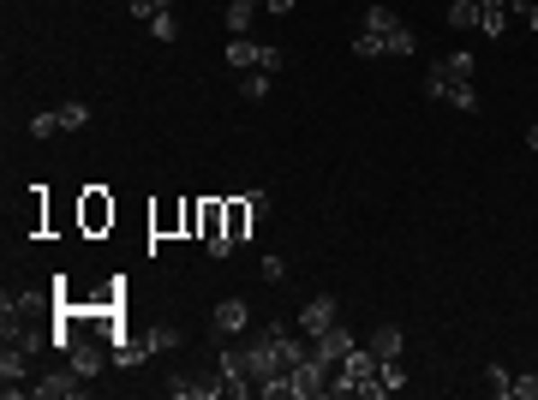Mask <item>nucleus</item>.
Wrapping results in <instances>:
<instances>
[{"label": "nucleus", "mask_w": 538, "mask_h": 400, "mask_svg": "<svg viewBox=\"0 0 538 400\" xmlns=\"http://www.w3.org/2000/svg\"><path fill=\"white\" fill-rule=\"evenodd\" d=\"M472 54L461 49V54H443L437 67L425 72V96H437V102H449V108H479V90H472Z\"/></svg>", "instance_id": "obj_1"}, {"label": "nucleus", "mask_w": 538, "mask_h": 400, "mask_svg": "<svg viewBox=\"0 0 538 400\" xmlns=\"http://www.w3.org/2000/svg\"><path fill=\"white\" fill-rule=\"evenodd\" d=\"M365 31L383 42V54H413V49H419L413 24H401V18L389 13V6H371V13H365Z\"/></svg>", "instance_id": "obj_2"}, {"label": "nucleus", "mask_w": 538, "mask_h": 400, "mask_svg": "<svg viewBox=\"0 0 538 400\" xmlns=\"http://www.w3.org/2000/svg\"><path fill=\"white\" fill-rule=\"evenodd\" d=\"M198 239L210 257H228L234 251V239H228V198H203L198 203Z\"/></svg>", "instance_id": "obj_3"}, {"label": "nucleus", "mask_w": 538, "mask_h": 400, "mask_svg": "<svg viewBox=\"0 0 538 400\" xmlns=\"http://www.w3.org/2000/svg\"><path fill=\"white\" fill-rule=\"evenodd\" d=\"M329 377H336V370L323 365L318 352H311V359H300V365L287 370V400H318V395H329Z\"/></svg>", "instance_id": "obj_4"}, {"label": "nucleus", "mask_w": 538, "mask_h": 400, "mask_svg": "<svg viewBox=\"0 0 538 400\" xmlns=\"http://www.w3.org/2000/svg\"><path fill=\"white\" fill-rule=\"evenodd\" d=\"M85 388H90V377H78L72 365H60V370H49V377H36L31 395L36 400H72V395H85Z\"/></svg>", "instance_id": "obj_5"}, {"label": "nucleus", "mask_w": 538, "mask_h": 400, "mask_svg": "<svg viewBox=\"0 0 538 400\" xmlns=\"http://www.w3.org/2000/svg\"><path fill=\"white\" fill-rule=\"evenodd\" d=\"M78 227H85V234H108V227H114V198H108L102 185H90L85 198H78Z\"/></svg>", "instance_id": "obj_6"}, {"label": "nucleus", "mask_w": 538, "mask_h": 400, "mask_svg": "<svg viewBox=\"0 0 538 400\" xmlns=\"http://www.w3.org/2000/svg\"><path fill=\"white\" fill-rule=\"evenodd\" d=\"M336 323H341V305L329 299V293H318V299L300 305V334H305V341H318V334L336 329Z\"/></svg>", "instance_id": "obj_7"}, {"label": "nucleus", "mask_w": 538, "mask_h": 400, "mask_svg": "<svg viewBox=\"0 0 538 400\" xmlns=\"http://www.w3.org/2000/svg\"><path fill=\"white\" fill-rule=\"evenodd\" d=\"M0 388H6V400L31 388V352L13 347V341H6V352H0Z\"/></svg>", "instance_id": "obj_8"}, {"label": "nucleus", "mask_w": 538, "mask_h": 400, "mask_svg": "<svg viewBox=\"0 0 538 400\" xmlns=\"http://www.w3.org/2000/svg\"><path fill=\"white\" fill-rule=\"evenodd\" d=\"M311 352H318V359H323L329 370H341V365H347V352H354V334H347V329L336 323V329H323L318 341H311Z\"/></svg>", "instance_id": "obj_9"}, {"label": "nucleus", "mask_w": 538, "mask_h": 400, "mask_svg": "<svg viewBox=\"0 0 538 400\" xmlns=\"http://www.w3.org/2000/svg\"><path fill=\"white\" fill-rule=\"evenodd\" d=\"M246 323H252L246 299H221L216 305V334H246Z\"/></svg>", "instance_id": "obj_10"}, {"label": "nucleus", "mask_w": 538, "mask_h": 400, "mask_svg": "<svg viewBox=\"0 0 538 400\" xmlns=\"http://www.w3.org/2000/svg\"><path fill=\"white\" fill-rule=\"evenodd\" d=\"M479 31H485L490 42L508 31V0H479Z\"/></svg>", "instance_id": "obj_11"}, {"label": "nucleus", "mask_w": 538, "mask_h": 400, "mask_svg": "<svg viewBox=\"0 0 538 400\" xmlns=\"http://www.w3.org/2000/svg\"><path fill=\"white\" fill-rule=\"evenodd\" d=\"M377 359H401V347H407V334L395 329V323H383V329H371V341H365Z\"/></svg>", "instance_id": "obj_12"}, {"label": "nucleus", "mask_w": 538, "mask_h": 400, "mask_svg": "<svg viewBox=\"0 0 538 400\" xmlns=\"http://www.w3.org/2000/svg\"><path fill=\"white\" fill-rule=\"evenodd\" d=\"M252 203H246V198H228V239H234V245H239V239H246V234H252Z\"/></svg>", "instance_id": "obj_13"}, {"label": "nucleus", "mask_w": 538, "mask_h": 400, "mask_svg": "<svg viewBox=\"0 0 538 400\" xmlns=\"http://www.w3.org/2000/svg\"><path fill=\"white\" fill-rule=\"evenodd\" d=\"M150 227L162 239L168 234H185V203H162V209H150Z\"/></svg>", "instance_id": "obj_14"}, {"label": "nucleus", "mask_w": 538, "mask_h": 400, "mask_svg": "<svg viewBox=\"0 0 538 400\" xmlns=\"http://www.w3.org/2000/svg\"><path fill=\"white\" fill-rule=\"evenodd\" d=\"M144 359H150V341H132V334H120V341H114V365L120 370L144 365Z\"/></svg>", "instance_id": "obj_15"}, {"label": "nucleus", "mask_w": 538, "mask_h": 400, "mask_svg": "<svg viewBox=\"0 0 538 400\" xmlns=\"http://www.w3.org/2000/svg\"><path fill=\"white\" fill-rule=\"evenodd\" d=\"M257 54H264V49H257L252 36H234V42H228V67H239V72H252V67H257Z\"/></svg>", "instance_id": "obj_16"}, {"label": "nucleus", "mask_w": 538, "mask_h": 400, "mask_svg": "<svg viewBox=\"0 0 538 400\" xmlns=\"http://www.w3.org/2000/svg\"><path fill=\"white\" fill-rule=\"evenodd\" d=\"M449 24L454 31H479V0H449Z\"/></svg>", "instance_id": "obj_17"}, {"label": "nucleus", "mask_w": 538, "mask_h": 400, "mask_svg": "<svg viewBox=\"0 0 538 400\" xmlns=\"http://www.w3.org/2000/svg\"><path fill=\"white\" fill-rule=\"evenodd\" d=\"M150 31H156V42H174V36H180V18H174V6H162V13L150 18Z\"/></svg>", "instance_id": "obj_18"}, {"label": "nucleus", "mask_w": 538, "mask_h": 400, "mask_svg": "<svg viewBox=\"0 0 538 400\" xmlns=\"http://www.w3.org/2000/svg\"><path fill=\"white\" fill-rule=\"evenodd\" d=\"M377 377H383V395H401V388H407V370H401V359H383V370H377Z\"/></svg>", "instance_id": "obj_19"}, {"label": "nucleus", "mask_w": 538, "mask_h": 400, "mask_svg": "<svg viewBox=\"0 0 538 400\" xmlns=\"http://www.w3.org/2000/svg\"><path fill=\"white\" fill-rule=\"evenodd\" d=\"M239 96L264 102V96H269V72H257V67H252V72H246V78H239Z\"/></svg>", "instance_id": "obj_20"}, {"label": "nucleus", "mask_w": 538, "mask_h": 400, "mask_svg": "<svg viewBox=\"0 0 538 400\" xmlns=\"http://www.w3.org/2000/svg\"><path fill=\"white\" fill-rule=\"evenodd\" d=\"M228 31H234V36L252 31V0H234V6H228Z\"/></svg>", "instance_id": "obj_21"}, {"label": "nucleus", "mask_w": 538, "mask_h": 400, "mask_svg": "<svg viewBox=\"0 0 538 400\" xmlns=\"http://www.w3.org/2000/svg\"><path fill=\"white\" fill-rule=\"evenodd\" d=\"M508 18H521L526 31L538 36V0H508Z\"/></svg>", "instance_id": "obj_22"}, {"label": "nucleus", "mask_w": 538, "mask_h": 400, "mask_svg": "<svg viewBox=\"0 0 538 400\" xmlns=\"http://www.w3.org/2000/svg\"><path fill=\"white\" fill-rule=\"evenodd\" d=\"M85 120H90V108H85V102H60V126H67V132H78Z\"/></svg>", "instance_id": "obj_23"}, {"label": "nucleus", "mask_w": 538, "mask_h": 400, "mask_svg": "<svg viewBox=\"0 0 538 400\" xmlns=\"http://www.w3.org/2000/svg\"><path fill=\"white\" fill-rule=\"evenodd\" d=\"M54 132H67V126H60V108H54V114H36V120H31V138H54Z\"/></svg>", "instance_id": "obj_24"}, {"label": "nucleus", "mask_w": 538, "mask_h": 400, "mask_svg": "<svg viewBox=\"0 0 538 400\" xmlns=\"http://www.w3.org/2000/svg\"><path fill=\"white\" fill-rule=\"evenodd\" d=\"M354 54H359V60H377V54H383V42H377L371 31H359V36H354Z\"/></svg>", "instance_id": "obj_25"}, {"label": "nucleus", "mask_w": 538, "mask_h": 400, "mask_svg": "<svg viewBox=\"0 0 538 400\" xmlns=\"http://www.w3.org/2000/svg\"><path fill=\"white\" fill-rule=\"evenodd\" d=\"M144 341H150V352H168V347H180V329H150Z\"/></svg>", "instance_id": "obj_26"}, {"label": "nucleus", "mask_w": 538, "mask_h": 400, "mask_svg": "<svg viewBox=\"0 0 538 400\" xmlns=\"http://www.w3.org/2000/svg\"><path fill=\"white\" fill-rule=\"evenodd\" d=\"M508 400H538V377H515V383H508Z\"/></svg>", "instance_id": "obj_27"}, {"label": "nucleus", "mask_w": 538, "mask_h": 400, "mask_svg": "<svg viewBox=\"0 0 538 400\" xmlns=\"http://www.w3.org/2000/svg\"><path fill=\"white\" fill-rule=\"evenodd\" d=\"M485 383H490V395H508V383H515V377H508L503 365H490V370H485Z\"/></svg>", "instance_id": "obj_28"}, {"label": "nucleus", "mask_w": 538, "mask_h": 400, "mask_svg": "<svg viewBox=\"0 0 538 400\" xmlns=\"http://www.w3.org/2000/svg\"><path fill=\"white\" fill-rule=\"evenodd\" d=\"M257 72H269V78H275V72H282V49H264V54H257Z\"/></svg>", "instance_id": "obj_29"}, {"label": "nucleus", "mask_w": 538, "mask_h": 400, "mask_svg": "<svg viewBox=\"0 0 538 400\" xmlns=\"http://www.w3.org/2000/svg\"><path fill=\"white\" fill-rule=\"evenodd\" d=\"M269 13H293V0H264Z\"/></svg>", "instance_id": "obj_30"}, {"label": "nucleus", "mask_w": 538, "mask_h": 400, "mask_svg": "<svg viewBox=\"0 0 538 400\" xmlns=\"http://www.w3.org/2000/svg\"><path fill=\"white\" fill-rule=\"evenodd\" d=\"M526 144H533V150H538V126H533V132H526Z\"/></svg>", "instance_id": "obj_31"}]
</instances>
